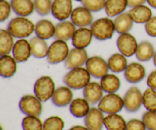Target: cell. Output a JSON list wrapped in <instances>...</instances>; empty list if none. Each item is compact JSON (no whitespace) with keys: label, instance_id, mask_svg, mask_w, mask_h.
Segmentation results:
<instances>
[{"label":"cell","instance_id":"obj_1","mask_svg":"<svg viewBox=\"0 0 156 130\" xmlns=\"http://www.w3.org/2000/svg\"><path fill=\"white\" fill-rule=\"evenodd\" d=\"M7 30L15 38L26 39L34 33L35 24L27 17L18 16L9 21Z\"/></svg>","mask_w":156,"mask_h":130},{"label":"cell","instance_id":"obj_2","mask_svg":"<svg viewBox=\"0 0 156 130\" xmlns=\"http://www.w3.org/2000/svg\"><path fill=\"white\" fill-rule=\"evenodd\" d=\"M91 76L86 68H79L70 69L63 77V82L66 86L73 90L84 89L91 82Z\"/></svg>","mask_w":156,"mask_h":130},{"label":"cell","instance_id":"obj_3","mask_svg":"<svg viewBox=\"0 0 156 130\" xmlns=\"http://www.w3.org/2000/svg\"><path fill=\"white\" fill-rule=\"evenodd\" d=\"M94 37L100 41L111 39L116 32L114 20L109 17L101 18L93 21L90 26Z\"/></svg>","mask_w":156,"mask_h":130},{"label":"cell","instance_id":"obj_4","mask_svg":"<svg viewBox=\"0 0 156 130\" xmlns=\"http://www.w3.org/2000/svg\"><path fill=\"white\" fill-rule=\"evenodd\" d=\"M56 91V85L50 76H43L37 79L34 85V95L43 103L52 98Z\"/></svg>","mask_w":156,"mask_h":130},{"label":"cell","instance_id":"obj_5","mask_svg":"<svg viewBox=\"0 0 156 130\" xmlns=\"http://www.w3.org/2000/svg\"><path fill=\"white\" fill-rule=\"evenodd\" d=\"M69 48L66 41L55 40L49 46L47 60L51 65L64 62L69 53Z\"/></svg>","mask_w":156,"mask_h":130},{"label":"cell","instance_id":"obj_6","mask_svg":"<svg viewBox=\"0 0 156 130\" xmlns=\"http://www.w3.org/2000/svg\"><path fill=\"white\" fill-rule=\"evenodd\" d=\"M98 107L106 114H118L124 108L123 97L116 93L104 95L98 103Z\"/></svg>","mask_w":156,"mask_h":130},{"label":"cell","instance_id":"obj_7","mask_svg":"<svg viewBox=\"0 0 156 130\" xmlns=\"http://www.w3.org/2000/svg\"><path fill=\"white\" fill-rule=\"evenodd\" d=\"M42 103L35 95L26 94L21 98L18 107L21 112L25 116L40 117L43 112Z\"/></svg>","mask_w":156,"mask_h":130},{"label":"cell","instance_id":"obj_8","mask_svg":"<svg viewBox=\"0 0 156 130\" xmlns=\"http://www.w3.org/2000/svg\"><path fill=\"white\" fill-rule=\"evenodd\" d=\"M85 68L91 77L97 79H102L110 71L108 61L99 56H93L88 58L85 64Z\"/></svg>","mask_w":156,"mask_h":130},{"label":"cell","instance_id":"obj_9","mask_svg":"<svg viewBox=\"0 0 156 130\" xmlns=\"http://www.w3.org/2000/svg\"><path fill=\"white\" fill-rule=\"evenodd\" d=\"M124 108L127 112L136 113L140 110L143 104V93L138 87L129 88L123 96Z\"/></svg>","mask_w":156,"mask_h":130},{"label":"cell","instance_id":"obj_10","mask_svg":"<svg viewBox=\"0 0 156 130\" xmlns=\"http://www.w3.org/2000/svg\"><path fill=\"white\" fill-rule=\"evenodd\" d=\"M138 42L133 35L129 33L120 34L117 40L119 52L127 58L134 56L138 47Z\"/></svg>","mask_w":156,"mask_h":130},{"label":"cell","instance_id":"obj_11","mask_svg":"<svg viewBox=\"0 0 156 130\" xmlns=\"http://www.w3.org/2000/svg\"><path fill=\"white\" fill-rule=\"evenodd\" d=\"M70 19L78 27H88L94 21L92 12L83 5L73 9Z\"/></svg>","mask_w":156,"mask_h":130},{"label":"cell","instance_id":"obj_12","mask_svg":"<svg viewBox=\"0 0 156 130\" xmlns=\"http://www.w3.org/2000/svg\"><path fill=\"white\" fill-rule=\"evenodd\" d=\"M88 55L85 49H78L73 47L69 50L68 56L64 62L65 67L69 70L82 67L86 64Z\"/></svg>","mask_w":156,"mask_h":130},{"label":"cell","instance_id":"obj_13","mask_svg":"<svg viewBox=\"0 0 156 130\" xmlns=\"http://www.w3.org/2000/svg\"><path fill=\"white\" fill-rule=\"evenodd\" d=\"M73 11V0H53L51 14L59 21H66Z\"/></svg>","mask_w":156,"mask_h":130},{"label":"cell","instance_id":"obj_14","mask_svg":"<svg viewBox=\"0 0 156 130\" xmlns=\"http://www.w3.org/2000/svg\"><path fill=\"white\" fill-rule=\"evenodd\" d=\"M124 78L129 83L137 84L144 80L146 76V70L140 62H133L128 64L124 71Z\"/></svg>","mask_w":156,"mask_h":130},{"label":"cell","instance_id":"obj_15","mask_svg":"<svg viewBox=\"0 0 156 130\" xmlns=\"http://www.w3.org/2000/svg\"><path fill=\"white\" fill-rule=\"evenodd\" d=\"M12 56L18 63L27 62L32 56L30 41L27 39H18L14 45Z\"/></svg>","mask_w":156,"mask_h":130},{"label":"cell","instance_id":"obj_16","mask_svg":"<svg viewBox=\"0 0 156 130\" xmlns=\"http://www.w3.org/2000/svg\"><path fill=\"white\" fill-rule=\"evenodd\" d=\"M94 35L90 27H79L72 38V44L75 48L86 49L91 44Z\"/></svg>","mask_w":156,"mask_h":130},{"label":"cell","instance_id":"obj_17","mask_svg":"<svg viewBox=\"0 0 156 130\" xmlns=\"http://www.w3.org/2000/svg\"><path fill=\"white\" fill-rule=\"evenodd\" d=\"M104 113L98 107L91 108L85 117V125L90 130H103L105 126Z\"/></svg>","mask_w":156,"mask_h":130},{"label":"cell","instance_id":"obj_18","mask_svg":"<svg viewBox=\"0 0 156 130\" xmlns=\"http://www.w3.org/2000/svg\"><path fill=\"white\" fill-rule=\"evenodd\" d=\"M68 86H61L56 88L51 100L53 104L58 107H64L71 104L73 100V92Z\"/></svg>","mask_w":156,"mask_h":130},{"label":"cell","instance_id":"obj_19","mask_svg":"<svg viewBox=\"0 0 156 130\" xmlns=\"http://www.w3.org/2000/svg\"><path fill=\"white\" fill-rule=\"evenodd\" d=\"M104 92L105 91L100 83L97 82H90L83 89V96L90 104L95 105L101 100Z\"/></svg>","mask_w":156,"mask_h":130},{"label":"cell","instance_id":"obj_20","mask_svg":"<svg viewBox=\"0 0 156 130\" xmlns=\"http://www.w3.org/2000/svg\"><path fill=\"white\" fill-rule=\"evenodd\" d=\"M76 30V26L72 22V21H59L56 25L54 38L55 40L68 41L72 40L75 32Z\"/></svg>","mask_w":156,"mask_h":130},{"label":"cell","instance_id":"obj_21","mask_svg":"<svg viewBox=\"0 0 156 130\" xmlns=\"http://www.w3.org/2000/svg\"><path fill=\"white\" fill-rule=\"evenodd\" d=\"M55 30L56 25L50 20L41 19L35 24V34L45 40L54 37Z\"/></svg>","mask_w":156,"mask_h":130},{"label":"cell","instance_id":"obj_22","mask_svg":"<svg viewBox=\"0 0 156 130\" xmlns=\"http://www.w3.org/2000/svg\"><path fill=\"white\" fill-rule=\"evenodd\" d=\"M0 56V76L4 79L13 77L17 72V61L11 55Z\"/></svg>","mask_w":156,"mask_h":130},{"label":"cell","instance_id":"obj_23","mask_svg":"<svg viewBox=\"0 0 156 130\" xmlns=\"http://www.w3.org/2000/svg\"><path fill=\"white\" fill-rule=\"evenodd\" d=\"M128 12L136 24H145L153 16L151 7L146 5H142L130 9Z\"/></svg>","mask_w":156,"mask_h":130},{"label":"cell","instance_id":"obj_24","mask_svg":"<svg viewBox=\"0 0 156 130\" xmlns=\"http://www.w3.org/2000/svg\"><path fill=\"white\" fill-rule=\"evenodd\" d=\"M12 11L18 16L28 17L34 12V0H10Z\"/></svg>","mask_w":156,"mask_h":130},{"label":"cell","instance_id":"obj_25","mask_svg":"<svg viewBox=\"0 0 156 130\" xmlns=\"http://www.w3.org/2000/svg\"><path fill=\"white\" fill-rule=\"evenodd\" d=\"M91 110L90 104L85 98L73 99L69 104V111L76 118H85Z\"/></svg>","mask_w":156,"mask_h":130},{"label":"cell","instance_id":"obj_26","mask_svg":"<svg viewBox=\"0 0 156 130\" xmlns=\"http://www.w3.org/2000/svg\"><path fill=\"white\" fill-rule=\"evenodd\" d=\"M110 71L114 73L124 72L128 65L127 57L122 53H115L111 55L108 60Z\"/></svg>","mask_w":156,"mask_h":130},{"label":"cell","instance_id":"obj_27","mask_svg":"<svg viewBox=\"0 0 156 130\" xmlns=\"http://www.w3.org/2000/svg\"><path fill=\"white\" fill-rule=\"evenodd\" d=\"M128 8L127 0H106L105 11L108 17L116 18Z\"/></svg>","mask_w":156,"mask_h":130},{"label":"cell","instance_id":"obj_28","mask_svg":"<svg viewBox=\"0 0 156 130\" xmlns=\"http://www.w3.org/2000/svg\"><path fill=\"white\" fill-rule=\"evenodd\" d=\"M114 21L115 24L116 32L119 34L129 33L134 24L129 12H126L116 17Z\"/></svg>","mask_w":156,"mask_h":130},{"label":"cell","instance_id":"obj_29","mask_svg":"<svg viewBox=\"0 0 156 130\" xmlns=\"http://www.w3.org/2000/svg\"><path fill=\"white\" fill-rule=\"evenodd\" d=\"M30 43L31 47L32 56L36 59L47 58L49 46L45 40L35 36L30 39Z\"/></svg>","mask_w":156,"mask_h":130},{"label":"cell","instance_id":"obj_30","mask_svg":"<svg viewBox=\"0 0 156 130\" xmlns=\"http://www.w3.org/2000/svg\"><path fill=\"white\" fill-rule=\"evenodd\" d=\"M155 53V48L152 43L145 40L139 44L135 56L140 62H146L153 59Z\"/></svg>","mask_w":156,"mask_h":130},{"label":"cell","instance_id":"obj_31","mask_svg":"<svg viewBox=\"0 0 156 130\" xmlns=\"http://www.w3.org/2000/svg\"><path fill=\"white\" fill-rule=\"evenodd\" d=\"M101 85L104 91L107 94L117 93L121 86V82L117 76L112 73H108L101 79Z\"/></svg>","mask_w":156,"mask_h":130},{"label":"cell","instance_id":"obj_32","mask_svg":"<svg viewBox=\"0 0 156 130\" xmlns=\"http://www.w3.org/2000/svg\"><path fill=\"white\" fill-rule=\"evenodd\" d=\"M14 38L7 29L0 30V56L10 55L12 53L15 43Z\"/></svg>","mask_w":156,"mask_h":130},{"label":"cell","instance_id":"obj_33","mask_svg":"<svg viewBox=\"0 0 156 130\" xmlns=\"http://www.w3.org/2000/svg\"><path fill=\"white\" fill-rule=\"evenodd\" d=\"M104 123L107 130H126L127 122L121 115L114 114H108L105 117Z\"/></svg>","mask_w":156,"mask_h":130},{"label":"cell","instance_id":"obj_34","mask_svg":"<svg viewBox=\"0 0 156 130\" xmlns=\"http://www.w3.org/2000/svg\"><path fill=\"white\" fill-rule=\"evenodd\" d=\"M143 104L148 111L156 112V91L148 88L143 93Z\"/></svg>","mask_w":156,"mask_h":130},{"label":"cell","instance_id":"obj_35","mask_svg":"<svg viewBox=\"0 0 156 130\" xmlns=\"http://www.w3.org/2000/svg\"><path fill=\"white\" fill-rule=\"evenodd\" d=\"M43 126L44 123L39 117L35 116H26L21 122L23 130H43Z\"/></svg>","mask_w":156,"mask_h":130},{"label":"cell","instance_id":"obj_36","mask_svg":"<svg viewBox=\"0 0 156 130\" xmlns=\"http://www.w3.org/2000/svg\"><path fill=\"white\" fill-rule=\"evenodd\" d=\"M65 127L64 120L58 116H51L44 122L43 130H63Z\"/></svg>","mask_w":156,"mask_h":130},{"label":"cell","instance_id":"obj_37","mask_svg":"<svg viewBox=\"0 0 156 130\" xmlns=\"http://www.w3.org/2000/svg\"><path fill=\"white\" fill-rule=\"evenodd\" d=\"M53 0H34L35 12L41 16H47L52 12Z\"/></svg>","mask_w":156,"mask_h":130},{"label":"cell","instance_id":"obj_38","mask_svg":"<svg viewBox=\"0 0 156 130\" xmlns=\"http://www.w3.org/2000/svg\"><path fill=\"white\" fill-rule=\"evenodd\" d=\"M82 5L91 12H98L105 9L106 0H82Z\"/></svg>","mask_w":156,"mask_h":130},{"label":"cell","instance_id":"obj_39","mask_svg":"<svg viewBox=\"0 0 156 130\" xmlns=\"http://www.w3.org/2000/svg\"><path fill=\"white\" fill-rule=\"evenodd\" d=\"M142 120L148 130H156V112L147 111L143 114Z\"/></svg>","mask_w":156,"mask_h":130},{"label":"cell","instance_id":"obj_40","mask_svg":"<svg viewBox=\"0 0 156 130\" xmlns=\"http://www.w3.org/2000/svg\"><path fill=\"white\" fill-rule=\"evenodd\" d=\"M12 9L10 2L7 0L0 1V21L4 22L9 19L11 15Z\"/></svg>","mask_w":156,"mask_h":130},{"label":"cell","instance_id":"obj_41","mask_svg":"<svg viewBox=\"0 0 156 130\" xmlns=\"http://www.w3.org/2000/svg\"><path fill=\"white\" fill-rule=\"evenodd\" d=\"M144 122L139 119H132L126 123V130H146Z\"/></svg>","mask_w":156,"mask_h":130},{"label":"cell","instance_id":"obj_42","mask_svg":"<svg viewBox=\"0 0 156 130\" xmlns=\"http://www.w3.org/2000/svg\"><path fill=\"white\" fill-rule=\"evenodd\" d=\"M145 30L149 37H156V16H152L145 24Z\"/></svg>","mask_w":156,"mask_h":130},{"label":"cell","instance_id":"obj_43","mask_svg":"<svg viewBox=\"0 0 156 130\" xmlns=\"http://www.w3.org/2000/svg\"><path fill=\"white\" fill-rule=\"evenodd\" d=\"M146 84L149 88H152L156 91V70L151 72L150 74L148 76L147 79H146Z\"/></svg>","mask_w":156,"mask_h":130},{"label":"cell","instance_id":"obj_44","mask_svg":"<svg viewBox=\"0 0 156 130\" xmlns=\"http://www.w3.org/2000/svg\"><path fill=\"white\" fill-rule=\"evenodd\" d=\"M128 8H135L136 6L145 5V3L147 2V0H127Z\"/></svg>","mask_w":156,"mask_h":130},{"label":"cell","instance_id":"obj_45","mask_svg":"<svg viewBox=\"0 0 156 130\" xmlns=\"http://www.w3.org/2000/svg\"><path fill=\"white\" fill-rule=\"evenodd\" d=\"M69 130H90L88 127L83 126H74L70 128Z\"/></svg>","mask_w":156,"mask_h":130},{"label":"cell","instance_id":"obj_46","mask_svg":"<svg viewBox=\"0 0 156 130\" xmlns=\"http://www.w3.org/2000/svg\"><path fill=\"white\" fill-rule=\"evenodd\" d=\"M147 3L149 7L156 9V0H147Z\"/></svg>","mask_w":156,"mask_h":130},{"label":"cell","instance_id":"obj_47","mask_svg":"<svg viewBox=\"0 0 156 130\" xmlns=\"http://www.w3.org/2000/svg\"><path fill=\"white\" fill-rule=\"evenodd\" d=\"M152 60H153L154 65H155V66L156 67V51H155V55H154L153 59H152Z\"/></svg>","mask_w":156,"mask_h":130},{"label":"cell","instance_id":"obj_48","mask_svg":"<svg viewBox=\"0 0 156 130\" xmlns=\"http://www.w3.org/2000/svg\"><path fill=\"white\" fill-rule=\"evenodd\" d=\"M75 1H76V2H82V0H75Z\"/></svg>","mask_w":156,"mask_h":130},{"label":"cell","instance_id":"obj_49","mask_svg":"<svg viewBox=\"0 0 156 130\" xmlns=\"http://www.w3.org/2000/svg\"><path fill=\"white\" fill-rule=\"evenodd\" d=\"M0 1H3V0H0Z\"/></svg>","mask_w":156,"mask_h":130}]
</instances>
